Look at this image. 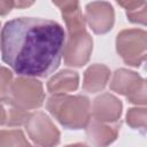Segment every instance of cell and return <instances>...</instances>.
Wrapping results in <instances>:
<instances>
[{"label": "cell", "mask_w": 147, "mask_h": 147, "mask_svg": "<svg viewBox=\"0 0 147 147\" xmlns=\"http://www.w3.org/2000/svg\"><path fill=\"white\" fill-rule=\"evenodd\" d=\"M46 108L65 129H84L91 119L90 100L83 95L54 94L47 100Z\"/></svg>", "instance_id": "2"}, {"label": "cell", "mask_w": 147, "mask_h": 147, "mask_svg": "<svg viewBox=\"0 0 147 147\" xmlns=\"http://www.w3.org/2000/svg\"><path fill=\"white\" fill-rule=\"evenodd\" d=\"M126 16H127V20L132 23L145 24L146 23V6L142 5L141 7L136 8L133 10H127Z\"/></svg>", "instance_id": "17"}, {"label": "cell", "mask_w": 147, "mask_h": 147, "mask_svg": "<svg viewBox=\"0 0 147 147\" xmlns=\"http://www.w3.org/2000/svg\"><path fill=\"white\" fill-rule=\"evenodd\" d=\"M36 0H14V7L16 8H26L30 7Z\"/></svg>", "instance_id": "20"}, {"label": "cell", "mask_w": 147, "mask_h": 147, "mask_svg": "<svg viewBox=\"0 0 147 147\" xmlns=\"http://www.w3.org/2000/svg\"><path fill=\"white\" fill-rule=\"evenodd\" d=\"M11 80H13V74L7 68L0 65V100L7 95Z\"/></svg>", "instance_id": "15"}, {"label": "cell", "mask_w": 147, "mask_h": 147, "mask_svg": "<svg viewBox=\"0 0 147 147\" xmlns=\"http://www.w3.org/2000/svg\"><path fill=\"white\" fill-rule=\"evenodd\" d=\"M119 127L121 122L118 121L114 124H106L93 119L86 125V134L93 145H109L116 139Z\"/></svg>", "instance_id": "10"}, {"label": "cell", "mask_w": 147, "mask_h": 147, "mask_svg": "<svg viewBox=\"0 0 147 147\" xmlns=\"http://www.w3.org/2000/svg\"><path fill=\"white\" fill-rule=\"evenodd\" d=\"M116 2L122 6L123 8L127 10H133L136 8L141 7L142 5H145V0H116Z\"/></svg>", "instance_id": "18"}, {"label": "cell", "mask_w": 147, "mask_h": 147, "mask_svg": "<svg viewBox=\"0 0 147 147\" xmlns=\"http://www.w3.org/2000/svg\"><path fill=\"white\" fill-rule=\"evenodd\" d=\"M29 137L40 146H54L60 141V132L44 113L30 114L24 123Z\"/></svg>", "instance_id": "7"}, {"label": "cell", "mask_w": 147, "mask_h": 147, "mask_svg": "<svg viewBox=\"0 0 147 147\" xmlns=\"http://www.w3.org/2000/svg\"><path fill=\"white\" fill-rule=\"evenodd\" d=\"M110 76V70L103 64H92L84 72L83 90L88 93H96L105 88Z\"/></svg>", "instance_id": "11"}, {"label": "cell", "mask_w": 147, "mask_h": 147, "mask_svg": "<svg viewBox=\"0 0 147 147\" xmlns=\"http://www.w3.org/2000/svg\"><path fill=\"white\" fill-rule=\"evenodd\" d=\"M122 114V102L114 95L105 93L98 96L92 107L91 118L102 123H115Z\"/></svg>", "instance_id": "9"}, {"label": "cell", "mask_w": 147, "mask_h": 147, "mask_svg": "<svg viewBox=\"0 0 147 147\" xmlns=\"http://www.w3.org/2000/svg\"><path fill=\"white\" fill-rule=\"evenodd\" d=\"M53 3L60 8L62 15L70 14L77 10H80L79 8V0H52Z\"/></svg>", "instance_id": "16"}, {"label": "cell", "mask_w": 147, "mask_h": 147, "mask_svg": "<svg viewBox=\"0 0 147 147\" xmlns=\"http://www.w3.org/2000/svg\"><path fill=\"white\" fill-rule=\"evenodd\" d=\"M45 99L42 85L31 77H20L11 82L7 95L0 101L8 102L20 109L30 110L39 108Z\"/></svg>", "instance_id": "3"}, {"label": "cell", "mask_w": 147, "mask_h": 147, "mask_svg": "<svg viewBox=\"0 0 147 147\" xmlns=\"http://www.w3.org/2000/svg\"><path fill=\"white\" fill-rule=\"evenodd\" d=\"M64 44L65 33L57 22L18 17L1 30V59L20 76L46 78L59 68Z\"/></svg>", "instance_id": "1"}, {"label": "cell", "mask_w": 147, "mask_h": 147, "mask_svg": "<svg viewBox=\"0 0 147 147\" xmlns=\"http://www.w3.org/2000/svg\"><path fill=\"white\" fill-rule=\"evenodd\" d=\"M116 49L126 64L139 67L146 59V32L144 30H123L117 34Z\"/></svg>", "instance_id": "4"}, {"label": "cell", "mask_w": 147, "mask_h": 147, "mask_svg": "<svg viewBox=\"0 0 147 147\" xmlns=\"http://www.w3.org/2000/svg\"><path fill=\"white\" fill-rule=\"evenodd\" d=\"M0 125H6V107L2 101H0Z\"/></svg>", "instance_id": "21"}, {"label": "cell", "mask_w": 147, "mask_h": 147, "mask_svg": "<svg viewBox=\"0 0 147 147\" xmlns=\"http://www.w3.org/2000/svg\"><path fill=\"white\" fill-rule=\"evenodd\" d=\"M93 49L92 37L85 29L68 32L62 56L69 67H83L90 60Z\"/></svg>", "instance_id": "5"}, {"label": "cell", "mask_w": 147, "mask_h": 147, "mask_svg": "<svg viewBox=\"0 0 147 147\" xmlns=\"http://www.w3.org/2000/svg\"><path fill=\"white\" fill-rule=\"evenodd\" d=\"M14 146V145H30L28 140H25L24 134L21 130H0V146Z\"/></svg>", "instance_id": "13"}, {"label": "cell", "mask_w": 147, "mask_h": 147, "mask_svg": "<svg viewBox=\"0 0 147 147\" xmlns=\"http://www.w3.org/2000/svg\"><path fill=\"white\" fill-rule=\"evenodd\" d=\"M14 7V0H0V16L7 15Z\"/></svg>", "instance_id": "19"}, {"label": "cell", "mask_w": 147, "mask_h": 147, "mask_svg": "<svg viewBox=\"0 0 147 147\" xmlns=\"http://www.w3.org/2000/svg\"><path fill=\"white\" fill-rule=\"evenodd\" d=\"M126 122L132 129H138L145 132L146 130V109L131 108L126 114Z\"/></svg>", "instance_id": "14"}, {"label": "cell", "mask_w": 147, "mask_h": 147, "mask_svg": "<svg viewBox=\"0 0 147 147\" xmlns=\"http://www.w3.org/2000/svg\"><path fill=\"white\" fill-rule=\"evenodd\" d=\"M92 31L103 34L111 30L115 20L113 6L107 1H93L85 7V18Z\"/></svg>", "instance_id": "8"}, {"label": "cell", "mask_w": 147, "mask_h": 147, "mask_svg": "<svg viewBox=\"0 0 147 147\" xmlns=\"http://www.w3.org/2000/svg\"><path fill=\"white\" fill-rule=\"evenodd\" d=\"M110 90L125 95L132 103H146L145 80L133 71L126 69L116 70L110 82Z\"/></svg>", "instance_id": "6"}, {"label": "cell", "mask_w": 147, "mask_h": 147, "mask_svg": "<svg viewBox=\"0 0 147 147\" xmlns=\"http://www.w3.org/2000/svg\"><path fill=\"white\" fill-rule=\"evenodd\" d=\"M79 76L76 71L62 70L52 77L47 83V90L52 94H61L77 90Z\"/></svg>", "instance_id": "12"}]
</instances>
